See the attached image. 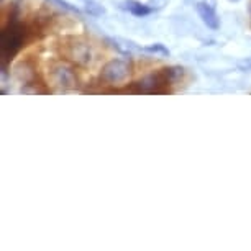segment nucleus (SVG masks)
I'll return each mask as SVG.
<instances>
[{"label": "nucleus", "instance_id": "1", "mask_svg": "<svg viewBox=\"0 0 251 251\" xmlns=\"http://www.w3.org/2000/svg\"><path fill=\"white\" fill-rule=\"evenodd\" d=\"M25 26L13 17L8 20V25L2 30V53L3 59H8L22 48L25 40Z\"/></svg>", "mask_w": 251, "mask_h": 251}, {"label": "nucleus", "instance_id": "2", "mask_svg": "<svg viewBox=\"0 0 251 251\" xmlns=\"http://www.w3.org/2000/svg\"><path fill=\"white\" fill-rule=\"evenodd\" d=\"M130 73H131V64L128 63V59L115 58L110 59L103 66L100 75L108 84H120L128 79Z\"/></svg>", "mask_w": 251, "mask_h": 251}, {"label": "nucleus", "instance_id": "3", "mask_svg": "<svg viewBox=\"0 0 251 251\" xmlns=\"http://www.w3.org/2000/svg\"><path fill=\"white\" fill-rule=\"evenodd\" d=\"M51 82L59 91H69L75 84V75L73 73V69L68 68L66 64H56L51 69Z\"/></svg>", "mask_w": 251, "mask_h": 251}, {"label": "nucleus", "instance_id": "4", "mask_svg": "<svg viewBox=\"0 0 251 251\" xmlns=\"http://www.w3.org/2000/svg\"><path fill=\"white\" fill-rule=\"evenodd\" d=\"M197 13L199 17H201V20L203 22V25H205L207 28H210V30H219L220 28V18L219 15H217V8L208 5L207 2H203V0H201V2H197Z\"/></svg>", "mask_w": 251, "mask_h": 251}, {"label": "nucleus", "instance_id": "5", "mask_svg": "<svg viewBox=\"0 0 251 251\" xmlns=\"http://www.w3.org/2000/svg\"><path fill=\"white\" fill-rule=\"evenodd\" d=\"M68 58L77 64H89L92 61V50L91 46L80 41H74L73 45L68 46Z\"/></svg>", "mask_w": 251, "mask_h": 251}, {"label": "nucleus", "instance_id": "6", "mask_svg": "<svg viewBox=\"0 0 251 251\" xmlns=\"http://www.w3.org/2000/svg\"><path fill=\"white\" fill-rule=\"evenodd\" d=\"M118 8L131 13L135 17H146L150 13H153V8L148 3H141L138 0H122V2H118Z\"/></svg>", "mask_w": 251, "mask_h": 251}, {"label": "nucleus", "instance_id": "7", "mask_svg": "<svg viewBox=\"0 0 251 251\" xmlns=\"http://www.w3.org/2000/svg\"><path fill=\"white\" fill-rule=\"evenodd\" d=\"M141 51L148 54H154V56H163V58H168V56L171 54L163 43H153L150 46H145V48H141Z\"/></svg>", "mask_w": 251, "mask_h": 251}, {"label": "nucleus", "instance_id": "8", "mask_svg": "<svg viewBox=\"0 0 251 251\" xmlns=\"http://www.w3.org/2000/svg\"><path fill=\"white\" fill-rule=\"evenodd\" d=\"M84 8L91 17H102L105 13V7H102L96 0H86V7Z\"/></svg>", "mask_w": 251, "mask_h": 251}, {"label": "nucleus", "instance_id": "9", "mask_svg": "<svg viewBox=\"0 0 251 251\" xmlns=\"http://www.w3.org/2000/svg\"><path fill=\"white\" fill-rule=\"evenodd\" d=\"M50 2L56 3L58 7L64 8V10H68V12H71V13H75V15H79V8H77V7H74V5H71V3H69V2H66V0H50Z\"/></svg>", "mask_w": 251, "mask_h": 251}, {"label": "nucleus", "instance_id": "10", "mask_svg": "<svg viewBox=\"0 0 251 251\" xmlns=\"http://www.w3.org/2000/svg\"><path fill=\"white\" fill-rule=\"evenodd\" d=\"M166 3H168V0H150L148 5L153 8V12H156V10H161Z\"/></svg>", "mask_w": 251, "mask_h": 251}, {"label": "nucleus", "instance_id": "11", "mask_svg": "<svg viewBox=\"0 0 251 251\" xmlns=\"http://www.w3.org/2000/svg\"><path fill=\"white\" fill-rule=\"evenodd\" d=\"M238 69L243 71V73H250V71H251V58L241 59L240 63H238Z\"/></svg>", "mask_w": 251, "mask_h": 251}, {"label": "nucleus", "instance_id": "12", "mask_svg": "<svg viewBox=\"0 0 251 251\" xmlns=\"http://www.w3.org/2000/svg\"><path fill=\"white\" fill-rule=\"evenodd\" d=\"M203 2H207L208 5H212V7L217 8V0H203Z\"/></svg>", "mask_w": 251, "mask_h": 251}, {"label": "nucleus", "instance_id": "13", "mask_svg": "<svg viewBox=\"0 0 251 251\" xmlns=\"http://www.w3.org/2000/svg\"><path fill=\"white\" fill-rule=\"evenodd\" d=\"M228 2H233V3H236V2H240V0H228Z\"/></svg>", "mask_w": 251, "mask_h": 251}]
</instances>
